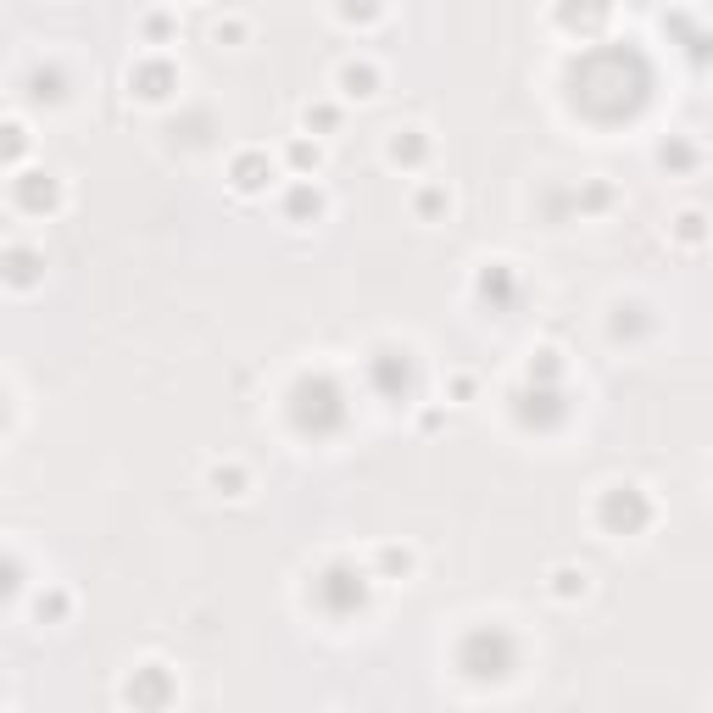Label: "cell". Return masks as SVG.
Instances as JSON below:
<instances>
[{"label": "cell", "instance_id": "6da1fadb", "mask_svg": "<svg viewBox=\"0 0 713 713\" xmlns=\"http://www.w3.org/2000/svg\"><path fill=\"white\" fill-rule=\"evenodd\" d=\"M368 597V574L351 569V563H329L324 574H318V602H324V613H335V619H346V613H357Z\"/></svg>", "mask_w": 713, "mask_h": 713}, {"label": "cell", "instance_id": "7a4b0ae2", "mask_svg": "<svg viewBox=\"0 0 713 713\" xmlns=\"http://www.w3.org/2000/svg\"><path fill=\"white\" fill-rule=\"evenodd\" d=\"M602 519L613 524V530H641V524H647V502H641V491L636 485H613L608 491V502H602Z\"/></svg>", "mask_w": 713, "mask_h": 713}, {"label": "cell", "instance_id": "3957f363", "mask_svg": "<svg viewBox=\"0 0 713 713\" xmlns=\"http://www.w3.org/2000/svg\"><path fill=\"white\" fill-rule=\"evenodd\" d=\"M17 201H23L28 212L56 207V184H51V173H23V179H17Z\"/></svg>", "mask_w": 713, "mask_h": 713}, {"label": "cell", "instance_id": "277c9868", "mask_svg": "<svg viewBox=\"0 0 713 713\" xmlns=\"http://www.w3.org/2000/svg\"><path fill=\"white\" fill-rule=\"evenodd\" d=\"M134 90H140L145 101H162V95L173 90V67H162V62L140 67V73H134Z\"/></svg>", "mask_w": 713, "mask_h": 713}, {"label": "cell", "instance_id": "5b68a950", "mask_svg": "<svg viewBox=\"0 0 713 713\" xmlns=\"http://www.w3.org/2000/svg\"><path fill=\"white\" fill-rule=\"evenodd\" d=\"M268 162H262V156H234V190H262V184H268Z\"/></svg>", "mask_w": 713, "mask_h": 713}, {"label": "cell", "instance_id": "8992f818", "mask_svg": "<svg viewBox=\"0 0 713 713\" xmlns=\"http://www.w3.org/2000/svg\"><path fill=\"white\" fill-rule=\"evenodd\" d=\"M0 273H6L12 285H34V279H39V257H34V251H6V257H0Z\"/></svg>", "mask_w": 713, "mask_h": 713}, {"label": "cell", "instance_id": "52a82bcc", "mask_svg": "<svg viewBox=\"0 0 713 713\" xmlns=\"http://www.w3.org/2000/svg\"><path fill=\"white\" fill-rule=\"evenodd\" d=\"M340 84H346V95L368 101V95H374V67H357V62H351L346 73H340Z\"/></svg>", "mask_w": 713, "mask_h": 713}, {"label": "cell", "instance_id": "ba28073f", "mask_svg": "<svg viewBox=\"0 0 713 713\" xmlns=\"http://www.w3.org/2000/svg\"><path fill=\"white\" fill-rule=\"evenodd\" d=\"M424 156V134L418 129H407L402 140H390V162H418Z\"/></svg>", "mask_w": 713, "mask_h": 713}, {"label": "cell", "instance_id": "9c48e42d", "mask_svg": "<svg viewBox=\"0 0 713 713\" xmlns=\"http://www.w3.org/2000/svg\"><path fill=\"white\" fill-rule=\"evenodd\" d=\"M28 151V134L17 123H0V156H23Z\"/></svg>", "mask_w": 713, "mask_h": 713}, {"label": "cell", "instance_id": "30bf717a", "mask_svg": "<svg viewBox=\"0 0 713 713\" xmlns=\"http://www.w3.org/2000/svg\"><path fill=\"white\" fill-rule=\"evenodd\" d=\"M290 162H296V168H318V145H290Z\"/></svg>", "mask_w": 713, "mask_h": 713}, {"label": "cell", "instance_id": "8fae6325", "mask_svg": "<svg viewBox=\"0 0 713 713\" xmlns=\"http://www.w3.org/2000/svg\"><path fill=\"white\" fill-rule=\"evenodd\" d=\"M340 12H346V17H374L379 0H340Z\"/></svg>", "mask_w": 713, "mask_h": 713}, {"label": "cell", "instance_id": "7c38bea8", "mask_svg": "<svg viewBox=\"0 0 713 713\" xmlns=\"http://www.w3.org/2000/svg\"><path fill=\"white\" fill-rule=\"evenodd\" d=\"M312 123H318V129H335V112H329V106H318V112H307V129Z\"/></svg>", "mask_w": 713, "mask_h": 713}, {"label": "cell", "instance_id": "4fadbf2b", "mask_svg": "<svg viewBox=\"0 0 713 713\" xmlns=\"http://www.w3.org/2000/svg\"><path fill=\"white\" fill-rule=\"evenodd\" d=\"M0 424H6V396H0Z\"/></svg>", "mask_w": 713, "mask_h": 713}]
</instances>
